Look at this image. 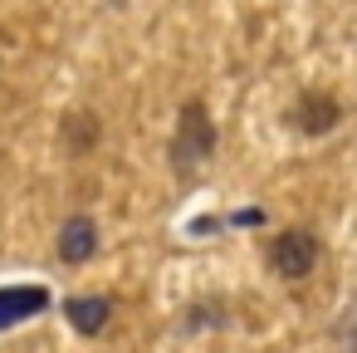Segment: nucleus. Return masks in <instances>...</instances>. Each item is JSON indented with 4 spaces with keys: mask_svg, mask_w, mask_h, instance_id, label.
<instances>
[{
    "mask_svg": "<svg viewBox=\"0 0 357 353\" xmlns=\"http://www.w3.org/2000/svg\"><path fill=\"white\" fill-rule=\"evenodd\" d=\"M211 147H215L211 113H206L201 103H186V108H181V118H176V143H172L176 162H181V167H196V162H206V157H211Z\"/></svg>",
    "mask_w": 357,
    "mask_h": 353,
    "instance_id": "f257e3e1",
    "label": "nucleus"
},
{
    "mask_svg": "<svg viewBox=\"0 0 357 353\" xmlns=\"http://www.w3.org/2000/svg\"><path fill=\"white\" fill-rule=\"evenodd\" d=\"M269 265H274L284 280H303V275L318 265V240H313V231H284V236L269 245Z\"/></svg>",
    "mask_w": 357,
    "mask_h": 353,
    "instance_id": "f03ea898",
    "label": "nucleus"
},
{
    "mask_svg": "<svg viewBox=\"0 0 357 353\" xmlns=\"http://www.w3.org/2000/svg\"><path fill=\"white\" fill-rule=\"evenodd\" d=\"M289 118H294L303 133H313V138H318V133H328V128L342 118V108H337V99H333V94H318V89H308V94L294 103V113H289Z\"/></svg>",
    "mask_w": 357,
    "mask_h": 353,
    "instance_id": "7ed1b4c3",
    "label": "nucleus"
},
{
    "mask_svg": "<svg viewBox=\"0 0 357 353\" xmlns=\"http://www.w3.org/2000/svg\"><path fill=\"white\" fill-rule=\"evenodd\" d=\"M50 309V289L40 284H15V289H0V329L6 324H20L30 314H45Z\"/></svg>",
    "mask_w": 357,
    "mask_h": 353,
    "instance_id": "20e7f679",
    "label": "nucleus"
},
{
    "mask_svg": "<svg viewBox=\"0 0 357 353\" xmlns=\"http://www.w3.org/2000/svg\"><path fill=\"white\" fill-rule=\"evenodd\" d=\"M93 245H98L93 221H89V216H69V221H64V231H59V260L84 265V260L93 255Z\"/></svg>",
    "mask_w": 357,
    "mask_h": 353,
    "instance_id": "39448f33",
    "label": "nucleus"
},
{
    "mask_svg": "<svg viewBox=\"0 0 357 353\" xmlns=\"http://www.w3.org/2000/svg\"><path fill=\"white\" fill-rule=\"evenodd\" d=\"M64 314H69V324H74L79 333H103V329H108L113 304H108L103 294H79V299H69V304H64Z\"/></svg>",
    "mask_w": 357,
    "mask_h": 353,
    "instance_id": "423d86ee",
    "label": "nucleus"
},
{
    "mask_svg": "<svg viewBox=\"0 0 357 353\" xmlns=\"http://www.w3.org/2000/svg\"><path fill=\"white\" fill-rule=\"evenodd\" d=\"M64 143H69V152H89V147L98 143L93 113H69V118H64Z\"/></svg>",
    "mask_w": 357,
    "mask_h": 353,
    "instance_id": "0eeeda50",
    "label": "nucleus"
}]
</instances>
